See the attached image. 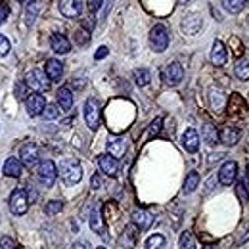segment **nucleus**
Wrapping results in <instances>:
<instances>
[{
	"mask_svg": "<svg viewBox=\"0 0 249 249\" xmlns=\"http://www.w3.org/2000/svg\"><path fill=\"white\" fill-rule=\"evenodd\" d=\"M60 175H62V180L67 186L79 184L83 178V167L77 159H63L62 165H60Z\"/></svg>",
	"mask_w": 249,
	"mask_h": 249,
	"instance_id": "1",
	"label": "nucleus"
},
{
	"mask_svg": "<svg viewBox=\"0 0 249 249\" xmlns=\"http://www.w3.org/2000/svg\"><path fill=\"white\" fill-rule=\"evenodd\" d=\"M36 178H38V182L42 184V186L50 188L54 186V182H56V178H58V169H56V165L52 163V161H40L38 163V169H36Z\"/></svg>",
	"mask_w": 249,
	"mask_h": 249,
	"instance_id": "2",
	"label": "nucleus"
},
{
	"mask_svg": "<svg viewBox=\"0 0 249 249\" xmlns=\"http://www.w3.org/2000/svg\"><path fill=\"white\" fill-rule=\"evenodd\" d=\"M29 209V197H27V192L23 188H16L10 196V211L14 215H25Z\"/></svg>",
	"mask_w": 249,
	"mask_h": 249,
	"instance_id": "3",
	"label": "nucleus"
},
{
	"mask_svg": "<svg viewBox=\"0 0 249 249\" xmlns=\"http://www.w3.org/2000/svg\"><path fill=\"white\" fill-rule=\"evenodd\" d=\"M150 44L156 52H165L169 46V33L163 23H157L156 27L150 31Z\"/></svg>",
	"mask_w": 249,
	"mask_h": 249,
	"instance_id": "4",
	"label": "nucleus"
},
{
	"mask_svg": "<svg viewBox=\"0 0 249 249\" xmlns=\"http://www.w3.org/2000/svg\"><path fill=\"white\" fill-rule=\"evenodd\" d=\"M25 83H27V87L33 89L35 92H46V90L50 89V81H48L46 73L40 71V69H33V71H29Z\"/></svg>",
	"mask_w": 249,
	"mask_h": 249,
	"instance_id": "5",
	"label": "nucleus"
},
{
	"mask_svg": "<svg viewBox=\"0 0 249 249\" xmlns=\"http://www.w3.org/2000/svg\"><path fill=\"white\" fill-rule=\"evenodd\" d=\"M236 175H238V165L236 161H226L220 171H218V182L222 186H232L234 180H236Z\"/></svg>",
	"mask_w": 249,
	"mask_h": 249,
	"instance_id": "6",
	"label": "nucleus"
},
{
	"mask_svg": "<svg viewBox=\"0 0 249 249\" xmlns=\"http://www.w3.org/2000/svg\"><path fill=\"white\" fill-rule=\"evenodd\" d=\"M85 121L89 124V128H98L100 124V106L94 98H89L85 104Z\"/></svg>",
	"mask_w": 249,
	"mask_h": 249,
	"instance_id": "7",
	"label": "nucleus"
},
{
	"mask_svg": "<svg viewBox=\"0 0 249 249\" xmlns=\"http://www.w3.org/2000/svg\"><path fill=\"white\" fill-rule=\"evenodd\" d=\"M163 75H165L167 83H169L171 87H175V85H178V83L184 79V69H182V65L178 62H171L165 67Z\"/></svg>",
	"mask_w": 249,
	"mask_h": 249,
	"instance_id": "8",
	"label": "nucleus"
},
{
	"mask_svg": "<svg viewBox=\"0 0 249 249\" xmlns=\"http://www.w3.org/2000/svg\"><path fill=\"white\" fill-rule=\"evenodd\" d=\"M60 12H62L65 18H79L81 12H83V0H60Z\"/></svg>",
	"mask_w": 249,
	"mask_h": 249,
	"instance_id": "9",
	"label": "nucleus"
},
{
	"mask_svg": "<svg viewBox=\"0 0 249 249\" xmlns=\"http://www.w3.org/2000/svg\"><path fill=\"white\" fill-rule=\"evenodd\" d=\"M19 156H21V163H23L27 169H33V167L38 163V150H36V146H35L33 142L21 146Z\"/></svg>",
	"mask_w": 249,
	"mask_h": 249,
	"instance_id": "10",
	"label": "nucleus"
},
{
	"mask_svg": "<svg viewBox=\"0 0 249 249\" xmlns=\"http://www.w3.org/2000/svg\"><path fill=\"white\" fill-rule=\"evenodd\" d=\"M25 104H27V113H29L31 117L42 115V111H44V107H46V100H44V96H40V94H31V96H27Z\"/></svg>",
	"mask_w": 249,
	"mask_h": 249,
	"instance_id": "11",
	"label": "nucleus"
},
{
	"mask_svg": "<svg viewBox=\"0 0 249 249\" xmlns=\"http://www.w3.org/2000/svg\"><path fill=\"white\" fill-rule=\"evenodd\" d=\"M132 224L136 226V230H148L154 224V217L146 209H136L132 213Z\"/></svg>",
	"mask_w": 249,
	"mask_h": 249,
	"instance_id": "12",
	"label": "nucleus"
},
{
	"mask_svg": "<svg viewBox=\"0 0 249 249\" xmlns=\"http://www.w3.org/2000/svg\"><path fill=\"white\" fill-rule=\"evenodd\" d=\"M201 16H197V14H190L186 16L184 19H182V31L190 35V36H194V35H197V31L201 29Z\"/></svg>",
	"mask_w": 249,
	"mask_h": 249,
	"instance_id": "13",
	"label": "nucleus"
},
{
	"mask_svg": "<svg viewBox=\"0 0 249 249\" xmlns=\"http://www.w3.org/2000/svg\"><path fill=\"white\" fill-rule=\"evenodd\" d=\"M50 46H52V50L56 52V54H69V50H71V42L60 35V33H52V36H50Z\"/></svg>",
	"mask_w": 249,
	"mask_h": 249,
	"instance_id": "14",
	"label": "nucleus"
},
{
	"mask_svg": "<svg viewBox=\"0 0 249 249\" xmlns=\"http://www.w3.org/2000/svg\"><path fill=\"white\" fill-rule=\"evenodd\" d=\"M2 171H4V175L10 177V178H19L23 167H21V161H19L18 157H8L6 163H4V169H2Z\"/></svg>",
	"mask_w": 249,
	"mask_h": 249,
	"instance_id": "15",
	"label": "nucleus"
},
{
	"mask_svg": "<svg viewBox=\"0 0 249 249\" xmlns=\"http://www.w3.org/2000/svg\"><path fill=\"white\" fill-rule=\"evenodd\" d=\"M182 146L186 148V152H190V154L197 152V148H199V134L194 128H186L184 130V134H182Z\"/></svg>",
	"mask_w": 249,
	"mask_h": 249,
	"instance_id": "16",
	"label": "nucleus"
},
{
	"mask_svg": "<svg viewBox=\"0 0 249 249\" xmlns=\"http://www.w3.org/2000/svg\"><path fill=\"white\" fill-rule=\"evenodd\" d=\"M106 146H107L109 156H113L115 159H117V157H123L124 152H126V140L121 138V136H117V138H109Z\"/></svg>",
	"mask_w": 249,
	"mask_h": 249,
	"instance_id": "17",
	"label": "nucleus"
},
{
	"mask_svg": "<svg viewBox=\"0 0 249 249\" xmlns=\"http://www.w3.org/2000/svg\"><path fill=\"white\" fill-rule=\"evenodd\" d=\"M98 165H100V169H102L106 175H109V177H113V175L117 173V159L113 156H109V154H104V156L98 157Z\"/></svg>",
	"mask_w": 249,
	"mask_h": 249,
	"instance_id": "18",
	"label": "nucleus"
},
{
	"mask_svg": "<svg viewBox=\"0 0 249 249\" xmlns=\"http://www.w3.org/2000/svg\"><path fill=\"white\" fill-rule=\"evenodd\" d=\"M211 63L213 65H224L226 63V48H224V44L220 42V40H215V44H213V48H211Z\"/></svg>",
	"mask_w": 249,
	"mask_h": 249,
	"instance_id": "19",
	"label": "nucleus"
},
{
	"mask_svg": "<svg viewBox=\"0 0 249 249\" xmlns=\"http://www.w3.org/2000/svg\"><path fill=\"white\" fill-rule=\"evenodd\" d=\"M46 77L52 79V81H60L63 75V65L58 60H48L46 62Z\"/></svg>",
	"mask_w": 249,
	"mask_h": 249,
	"instance_id": "20",
	"label": "nucleus"
},
{
	"mask_svg": "<svg viewBox=\"0 0 249 249\" xmlns=\"http://www.w3.org/2000/svg\"><path fill=\"white\" fill-rule=\"evenodd\" d=\"M240 136H242L240 128H236V126H226V128L222 130V134H220V140H222L226 146H234V144L240 140Z\"/></svg>",
	"mask_w": 249,
	"mask_h": 249,
	"instance_id": "21",
	"label": "nucleus"
},
{
	"mask_svg": "<svg viewBox=\"0 0 249 249\" xmlns=\"http://www.w3.org/2000/svg\"><path fill=\"white\" fill-rule=\"evenodd\" d=\"M90 228H92L98 236H102V238L106 236V226H104V222H102L100 207H94L92 213H90Z\"/></svg>",
	"mask_w": 249,
	"mask_h": 249,
	"instance_id": "22",
	"label": "nucleus"
},
{
	"mask_svg": "<svg viewBox=\"0 0 249 249\" xmlns=\"http://www.w3.org/2000/svg\"><path fill=\"white\" fill-rule=\"evenodd\" d=\"M71 106H73V94L69 89H60L58 90V107L63 109V111H69L71 109Z\"/></svg>",
	"mask_w": 249,
	"mask_h": 249,
	"instance_id": "23",
	"label": "nucleus"
},
{
	"mask_svg": "<svg viewBox=\"0 0 249 249\" xmlns=\"http://www.w3.org/2000/svg\"><path fill=\"white\" fill-rule=\"evenodd\" d=\"M134 228L136 226H126L123 232V236H121V246L124 249H132L134 248V244H136V232H134Z\"/></svg>",
	"mask_w": 249,
	"mask_h": 249,
	"instance_id": "24",
	"label": "nucleus"
},
{
	"mask_svg": "<svg viewBox=\"0 0 249 249\" xmlns=\"http://www.w3.org/2000/svg\"><path fill=\"white\" fill-rule=\"evenodd\" d=\"M201 132H203V140H205L209 146H215V144L218 142V138H220L217 132V128H215L211 123L203 124V130H201Z\"/></svg>",
	"mask_w": 249,
	"mask_h": 249,
	"instance_id": "25",
	"label": "nucleus"
},
{
	"mask_svg": "<svg viewBox=\"0 0 249 249\" xmlns=\"http://www.w3.org/2000/svg\"><path fill=\"white\" fill-rule=\"evenodd\" d=\"M197 186H199V175H197V171L188 173L186 182H184V194H192Z\"/></svg>",
	"mask_w": 249,
	"mask_h": 249,
	"instance_id": "26",
	"label": "nucleus"
},
{
	"mask_svg": "<svg viewBox=\"0 0 249 249\" xmlns=\"http://www.w3.org/2000/svg\"><path fill=\"white\" fill-rule=\"evenodd\" d=\"M150 79H152V73L148 71V69H136L134 71V83L138 85V87H146V85H150Z\"/></svg>",
	"mask_w": 249,
	"mask_h": 249,
	"instance_id": "27",
	"label": "nucleus"
},
{
	"mask_svg": "<svg viewBox=\"0 0 249 249\" xmlns=\"http://www.w3.org/2000/svg\"><path fill=\"white\" fill-rule=\"evenodd\" d=\"M222 6L230 14H240L246 6V0H222Z\"/></svg>",
	"mask_w": 249,
	"mask_h": 249,
	"instance_id": "28",
	"label": "nucleus"
},
{
	"mask_svg": "<svg viewBox=\"0 0 249 249\" xmlns=\"http://www.w3.org/2000/svg\"><path fill=\"white\" fill-rule=\"evenodd\" d=\"M236 77L240 81H248L249 79V60H240L236 63Z\"/></svg>",
	"mask_w": 249,
	"mask_h": 249,
	"instance_id": "29",
	"label": "nucleus"
},
{
	"mask_svg": "<svg viewBox=\"0 0 249 249\" xmlns=\"http://www.w3.org/2000/svg\"><path fill=\"white\" fill-rule=\"evenodd\" d=\"M165 248V236L154 234L146 240V249H163Z\"/></svg>",
	"mask_w": 249,
	"mask_h": 249,
	"instance_id": "30",
	"label": "nucleus"
},
{
	"mask_svg": "<svg viewBox=\"0 0 249 249\" xmlns=\"http://www.w3.org/2000/svg\"><path fill=\"white\" fill-rule=\"evenodd\" d=\"M62 209H63V201H58V199H54V201H48V203L44 205V213H46L48 217H54V215H58Z\"/></svg>",
	"mask_w": 249,
	"mask_h": 249,
	"instance_id": "31",
	"label": "nucleus"
},
{
	"mask_svg": "<svg viewBox=\"0 0 249 249\" xmlns=\"http://www.w3.org/2000/svg\"><path fill=\"white\" fill-rule=\"evenodd\" d=\"M180 249H196V240H194V236L190 234V232H184L182 236H180Z\"/></svg>",
	"mask_w": 249,
	"mask_h": 249,
	"instance_id": "32",
	"label": "nucleus"
},
{
	"mask_svg": "<svg viewBox=\"0 0 249 249\" xmlns=\"http://www.w3.org/2000/svg\"><path fill=\"white\" fill-rule=\"evenodd\" d=\"M42 115H44V119L48 121H52V119H56L58 115H60V109H58V106H54V104H48L46 107H44V111H42Z\"/></svg>",
	"mask_w": 249,
	"mask_h": 249,
	"instance_id": "33",
	"label": "nucleus"
},
{
	"mask_svg": "<svg viewBox=\"0 0 249 249\" xmlns=\"http://www.w3.org/2000/svg\"><path fill=\"white\" fill-rule=\"evenodd\" d=\"M89 40H90V33L87 31V29H79V31L75 33V42H77L79 46L89 44Z\"/></svg>",
	"mask_w": 249,
	"mask_h": 249,
	"instance_id": "34",
	"label": "nucleus"
},
{
	"mask_svg": "<svg viewBox=\"0 0 249 249\" xmlns=\"http://www.w3.org/2000/svg\"><path fill=\"white\" fill-rule=\"evenodd\" d=\"M25 94H27V83H18V85H16V94H14V96H16L18 100H27Z\"/></svg>",
	"mask_w": 249,
	"mask_h": 249,
	"instance_id": "35",
	"label": "nucleus"
},
{
	"mask_svg": "<svg viewBox=\"0 0 249 249\" xmlns=\"http://www.w3.org/2000/svg\"><path fill=\"white\" fill-rule=\"evenodd\" d=\"M161 124H163V119H161V117H157V119L152 121V124H150V136H156V134L161 132Z\"/></svg>",
	"mask_w": 249,
	"mask_h": 249,
	"instance_id": "36",
	"label": "nucleus"
},
{
	"mask_svg": "<svg viewBox=\"0 0 249 249\" xmlns=\"http://www.w3.org/2000/svg\"><path fill=\"white\" fill-rule=\"evenodd\" d=\"M8 52H10V40L4 35H0V58L6 56Z\"/></svg>",
	"mask_w": 249,
	"mask_h": 249,
	"instance_id": "37",
	"label": "nucleus"
},
{
	"mask_svg": "<svg viewBox=\"0 0 249 249\" xmlns=\"http://www.w3.org/2000/svg\"><path fill=\"white\" fill-rule=\"evenodd\" d=\"M35 19H36V4H31L27 8V25H31Z\"/></svg>",
	"mask_w": 249,
	"mask_h": 249,
	"instance_id": "38",
	"label": "nucleus"
},
{
	"mask_svg": "<svg viewBox=\"0 0 249 249\" xmlns=\"http://www.w3.org/2000/svg\"><path fill=\"white\" fill-rule=\"evenodd\" d=\"M8 16H10V8H8V4H0V23H6V19H8Z\"/></svg>",
	"mask_w": 249,
	"mask_h": 249,
	"instance_id": "39",
	"label": "nucleus"
},
{
	"mask_svg": "<svg viewBox=\"0 0 249 249\" xmlns=\"http://www.w3.org/2000/svg\"><path fill=\"white\" fill-rule=\"evenodd\" d=\"M0 249H16V244H14V240H12V238L4 236V238L0 240Z\"/></svg>",
	"mask_w": 249,
	"mask_h": 249,
	"instance_id": "40",
	"label": "nucleus"
},
{
	"mask_svg": "<svg viewBox=\"0 0 249 249\" xmlns=\"http://www.w3.org/2000/svg\"><path fill=\"white\" fill-rule=\"evenodd\" d=\"M100 6H102V0H87V8H89L92 14L100 10Z\"/></svg>",
	"mask_w": 249,
	"mask_h": 249,
	"instance_id": "41",
	"label": "nucleus"
},
{
	"mask_svg": "<svg viewBox=\"0 0 249 249\" xmlns=\"http://www.w3.org/2000/svg\"><path fill=\"white\" fill-rule=\"evenodd\" d=\"M107 54H109V48H107V46H100L98 52L94 54V60H102V58H106Z\"/></svg>",
	"mask_w": 249,
	"mask_h": 249,
	"instance_id": "42",
	"label": "nucleus"
},
{
	"mask_svg": "<svg viewBox=\"0 0 249 249\" xmlns=\"http://www.w3.org/2000/svg\"><path fill=\"white\" fill-rule=\"evenodd\" d=\"M71 249H92V246H90L87 240H79V242L73 244V248Z\"/></svg>",
	"mask_w": 249,
	"mask_h": 249,
	"instance_id": "43",
	"label": "nucleus"
},
{
	"mask_svg": "<svg viewBox=\"0 0 249 249\" xmlns=\"http://www.w3.org/2000/svg\"><path fill=\"white\" fill-rule=\"evenodd\" d=\"M90 184H92L94 190H96V188H102V177H100V175H94L92 180H90Z\"/></svg>",
	"mask_w": 249,
	"mask_h": 249,
	"instance_id": "44",
	"label": "nucleus"
},
{
	"mask_svg": "<svg viewBox=\"0 0 249 249\" xmlns=\"http://www.w3.org/2000/svg\"><path fill=\"white\" fill-rule=\"evenodd\" d=\"M242 186L248 190V194H249V167H248V173H246V178H244V184Z\"/></svg>",
	"mask_w": 249,
	"mask_h": 249,
	"instance_id": "45",
	"label": "nucleus"
},
{
	"mask_svg": "<svg viewBox=\"0 0 249 249\" xmlns=\"http://www.w3.org/2000/svg\"><path fill=\"white\" fill-rule=\"evenodd\" d=\"M85 27L92 29V27H96V21H94V19H87V21H85Z\"/></svg>",
	"mask_w": 249,
	"mask_h": 249,
	"instance_id": "46",
	"label": "nucleus"
},
{
	"mask_svg": "<svg viewBox=\"0 0 249 249\" xmlns=\"http://www.w3.org/2000/svg\"><path fill=\"white\" fill-rule=\"evenodd\" d=\"M242 242H249V226L248 230H246V234H244V238H242Z\"/></svg>",
	"mask_w": 249,
	"mask_h": 249,
	"instance_id": "47",
	"label": "nucleus"
},
{
	"mask_svg": "<svg viewBox=\"0 0 249 249\" xmlns=\"http://www.w3.org/2000/svg\"><path fill=\"white\" fill-rule=\"evenodd\" d=\"M203 249H218V246L217 244H209V246H205Z\"/></svg>",
	"mask_w": 249,
	"mask_h": 249,
	"instance_id": "48",
	"label": "nucleus"
},
{
	"mask_svg": "<svg viewBox=\"0 0 249 249\" xmlns=\"http://www.w3.org/2000/svg\"><path fill=\"white\" fill-rule=\"evenodd\" d=\"M246 2H248V8H249V0H246Z\"/></svg>",
	"mask_w": 249,
	"mask_h": 249,
	"instance_id": "49",
	"label": "nucleus"
},
{
	"mask_svg": "<svg viewBox=\"0 0 249 249\" xmlns=\"http://www.w3.org/2000/svg\"><path fill=\"white\" fill-rule=\"evenodd\" d=\"M98 249H106V248H98Z\"/></svg>",
	"mask_w": 249,
	"mask_h": 249,
	"instance_id": "50",
	"label": "nucleus"
},
{
	"mask_svg": "<svg viewBox=\"0 0 249 249\" xmlns=\"http://www.w3.org/2000/svg\"><path fill=\"white\" fill-rule=\"evenodd\" d=\"M18 2H23V0H18Z\"/></svg>",
	"mask_w": 249,
	"mask_h": 249,
	"instance_id": "51",
	"label": "nucleus"
}]
</instances>
